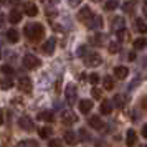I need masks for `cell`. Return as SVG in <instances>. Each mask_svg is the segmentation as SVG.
Here are the masks:
<instances>
[{"instance_id": "6da1fadb", "label": "cell", "mask_w": 147, "mask_h": 147, "mask_svg": "<svg viewBox=\"0 0 147 147\" xmlns=\"http://www.w3.org/2000/svg\"><path fill=\"white\" fill-rule=\"evenodd\" d=\"M25 36H27L28 40L32 41H38L43 38V35H45V27L40 25V23H30L25 27Z\"/></svg>"}, {"instance_id": "7a4b0ae2", "label": "cell", "mask_w": 147, "mask_h": 147, "mask_svg": "<svg viewBox=\"0 0 147 147\" xmlns=\"http://www.w3.org/2000/svg\"><path fill=\"white\" fill-rule=\"evenodd\" d=\"M22 61H23V66L28 68V69H35V68H38L41 65V61L35 55H25Z\"/></svg>"}, {"instance_id": "3957f363", "label": "cell", "mask_w": 147, "mask_h": 147, "mask_svg": "<svg viewBox=\"0 0 147 147\" xmlns=\"http://www.w3.org/2000/svg\"><path fill=\"white\" fill-rule=\"evenodd\" d=\"M93 17L94 15H93V12H91V8L89 7H83L80 10V13H78V20L83 22V23H89Z\"/></svg>"}, {"instance_id": "277c9868", "label": "cell", "mask_w": 147, "mask_h": 147, "mask_svg": "<svg viewBox=\"0 0 147 147\" xmlns=\"http://www.w3.org/2000/svg\"><path fill=\"white\" fill-rule=\"evenodd\" d=\"M65 96H66L68 104L73 106L74 101H76V88H74V84H68L66 89H65Z\"/></svg>"}, {"instance_id": "5b68a950", "label": "cell", "mask_w": 147, "mask_h": 147, "mask_svg": "<svg viewBox=\"0 0 147 147\" xmlns=\"http://www.w3.org/2000/svg\"><path fill=\"white\" fill-rule=\"evenodd\" d=\"M84 63L88 66H99L101 65V56L98 53H88L84 56Z\"/></svg>"}, {"instance_id": "8992f818", "label": "cell", "mask_w": 147, "mask_h": 147, "mask_svg": "<svg viewBox=\"0 0 147 147\" xmlns=\"http://www.w3.org/2000/svg\"><path fill=\"white\" fill-rule=\"evenodd\" d=\"M18 89L23 91V93H30L32 91V81H30V78H27V76L20 78L18 80Z\"/></svg>"}, {"instance_id": "52a82bcc", "label": "cell", "mask_w": 147, "mask_h": 147, "mask_svg": "<svg viewBox=\"0 0 147 147\" xmlns=\"http://www.w3.org/2000/svg\"><path fill=\"white\" fill-rule=\"evenodd\" d=\"M18 126L22 129H25V131H33V122H32V119L28 116H22L18 119Z\"/></svg>"}, {"instance_id": "ba28073f", "label": "cell", "mask_w": 147, "mask_h": 147, "mask_svg": "<svg viewBox=\"0 0 147 147\" xmlns=\"http://www.w3.org/2000/svg\"><path fill=\"white\" fill-rule=\"evenodd\" d=\"M55 48H56V40L50 38V40H47L45 41V45H43V53L45 55H51L55 51Z\"/></svg>"}, {"instance_id": "9c48e42d", "label": "cell", "mask_w": 147, "mask_h": 147, "mask_svg": "<svg viewBox=\"0 0 147 147\" xmlns=\"http://www.w3.org/2000/svg\"><path fill=\"white\" fill-rule=\"evenodd\" d=\"M78 121V117H76V114L74 113H71V111H65L63 113V124H74Z\"/></svg>"}, {"instance_id": "30bf717a", "label": "cell", "mask_w": 147, "mask_h": 147, "mask_svg": "<svg viewBox=\"0 0 147 147\" xmlns=\"http://www.w3.org/2000/svg\"><path fill=\"white\" fill-rule=\"evenodd\" d=\"M93 109V101L91 99H81L80 101V111L83 114H88Z\"/></svg>"}, {"instance_id": "8fae6325", "label": "cell", "mask_w": 147, "mask_h": 147, "mask_svg": "<svg viewBox=\"0 0 147 147\" xmlns=\"http://www.w3.org/2000/svg\"><path fill=\"white\" fill-rule=\"evenodd\" d=\"M136 142H137V136H136V132H134L132 129H129L127 134H126V146L127 147H134Z\"/></svg>"}, {"instance_id": "7c38bea8", "label": "cell", "mask_w": 147, "mask_h": 147, "mask_svg": "<svg viewBox=\"0 0 147 147\" xmlns=\"http://www.w3.org/2000/svg\"><path fill=\"white\" fill-rule=\"evenodd\" d=\"M127 74H129V69L126 66H116L114 68V76L117 78V80H124L127 78Z\"/></svg>"}, {"instance_id": "4fadbf2b", "label": "cell", "mask_w": 147, "mask_h": 147, "mask_svg": "<svg viewBox=\"0 0 147 147\" xmlns=\"http://www.w3.org/2000/svg\"><path fill=\"white\" fill-rule=\"evenodd\" d=\"M88 122H89V126L93 127V129H98V131H99V129H102V121H101L99 116H91Z\"/></svg>"}, {"instance_id": "5bb4252c", "label": "cell", "mask_w": 147, "mask_h": 147, "mask_svg": "<svg viewBox=\"0 0 147 147\" xmlns=\"http://www.w3.org/2000/svg\"><path fill=\"white\" fill-rule=\"evenodd\" d=\"M25 13L28 17H35V15H38V7L35 3H27L25 5Z\"/></svg>"}, {"instance_id": "9a60e30c", "label": "cell", "mask_w": 147, "mask_h": 147, "mask_svg": "<svg viewBox=\"0 0 147 147\" xmlns=\"http://www.w3.org/2000/svg\"><path fill=\"white\" fill-rule=\"evenodd\" d=\"M65 140H66L69 146H74L78 142V137H76V134L73 131H68V132H65Z\"/></svg>"}, {"instance_id": "2e32d148", "label": "cell", "mask_w": 147, "mask_h": 147, "mask_svg": "<svg viewBox=\"0 0 147 147\" xmlns=\"http://www.w3.org/2000/svg\"><path fill=\"white\" fill-rule=\"evenodd\" d=\"M7 38H8L10 43H17V41H18V32H17L15 28H10L7 32Z\"/></svg>"}, {"instance_id": "e0dca14e", "label": "cell", "mask_w": 147, "mask_h": 147, "mask_svg": "<svg viewBox=\"0 0 147 147\" xmlns=\"http://www.w3.org/2000/svg\"><path fill=\"white\" fill-rule=\"evenodd\" d=\"M38 119L40 121H47V122H51V121H53V113H51V111H43V113L38 114Z\"/></svg>"}, {"instance_id": "ac0fdd59", "label": "cell", "mask_w": 147, "mask_h": 147, "mask_svg": "<svg viewBox=\"0 0 147 147\" xmlns=\"http://www.w3.org/2000/svg\"><path fill=\"white\" fill-rule=\"evenodd\" d=\"M136 28H137V32H140V33H146L147 32L146 22L142 20V18H137V20H136Z\"/></svg>"}, {"instance_id": "d6986e66", "label": "cell", "mask_w": 147, "mask_h": 147, "mask_svg": "<svg viewBox=\"0 0 147 147\" xmlns=\"http://www.w3.org/2000/svg\"><path fill=\"white\" fill-rule=\"evenodd\" d=\"M8 20H10V23H18L22 20V13H18L17 10H13V12H10V15H8Z\"/></svg>"}, {"instance_id": "ffe728a7", "label": "cell", "mask_w": 147, "mask_h": 147, "mask_svg": "<svg viewBox=\"0 0 147 147\" xmlns=\"http://www.w3.org/2000/svg\"><path fill=\"white\" fill-rule=\"evenodd\" d=\"M88 25H89V28H99L102 25V20H101V17H93Z\"/></svg>"}, {"instance_id": "44dd1931", "label": "cell", "mask_w": 147, "mask_h": 147, "mask_svg": "<svg viewBox=\"0 0 147 147\" xmlns=\"http://www.w3.org/2000/svg\"><path fill=\"white\" fill-rule=\"evenodd\" d=\"M113 27L116 28V30H122V28H124V18H122V17L114 18L113 20Z\"/></svg>"}, {"instance_id": "7402d4cb", "label": "cell", "mask_w": 147, "mask_h": 147, "mask_svg": "<svg viewBox=\"0 0 147 147\" xmlns=\"http://www.w3.org/2000/svg\"><path fill=\"white\" fill-rule=\"evenodd\" d=\"M114 8H117V0H107L104 3V10H107V12H113Z\"/></svg>"}, {"instance_id": "603a6c76", "label": "cell", "mask_w": 147, "mask_h": 147, "mask_svg": "<svg viewBox=\"0 0 147 147\" xmlns=\"http://www.w3.org/2000/svg\"><path fill=\"white\" fill-rule=\"evenodd\" d=\"M111 111H113L111 102H109V101H104V102L101 104V113L102 114H111Z\"/></svg>"}, {"instance_id": "cb8c5ba5", "label": "cell", "mask_w": 147, "mask_h": 147, "mask_svg": "<svg viewBox=\"0 0 147 147\" xmlns=\"http://www.w3.org/2000/svg\"><path fill=\"white\" fill-rule=\"evenodd\" d=\"M41 139H48L50 136H51V127H41L40 131H38Z\"/></svg>"}, {"instance_id": "d4e9b609", "label": "cell", "mask_w": 147, "mask_h": 147, "mask_svg": "<svg viewBox=\"0 0 147 147\" xmlns=\"http://www.w3.org/2000/svg\"><path fill=\"white\" fill-rule=\"evenodd\" d=\"M147 41L146 38H137V40H134V48L136 50H142V48H146Z\"/></svg>"}, {"instance_id": "484cf974", "label": "cell", "mask_w": 147, "mask_h": 147, "mask_svg": "<svg viewBox=\"0 0 147 147\" xmlns=\"http://www.w3.org/2000/svg\"><path fill=\"white\" fill-rule=\"evenodd\" d=\"M113 88H114V80L111 78V76H106V78H104V89L111 91Z\"/></svg>"}, {"instance_id": "4316f807", "label": "cell", "mask_w": 147, "mask_h": 147, "mask_svg": "<svg viewBox=\"0 0 147 147\" xmlns=\"http://www.w3.org/2000/svg\"><path fill=\"white\" fill-rule=\"evenodd\" d=\"M134 8H136V2H127V3H124V12L126 13H132L134 12Z\"/></svg>"}, {"instance_id": "83f0119b", "label": "cell", "mask_w": 147, "mask_h": 147, "mask_svg": "<svg viewBox=\"0 0 147 147\" xmlns=\"http://www.w3.org/2000/svg\"><path fill=\"white\" fill-rule=\"evenodd\" d=\"M0 88H2V89H10V88H12V80H10V78L2 80L0 81Z\"/></svg>"}, {"instance_id": "f1b7e54d", "label": "cell", "mask_w": 147, "mask_h": 147, "mask_svg": "<svg viewBox=\"0 0 147 147\" xmlns=\"http://www.w3.org/2000/svg\"><path fill=\"white\" fill-rule=\"evenodd\" d=\"M48 147H65V146H63V142L60 139H51L48 142Z\"/></svg>"}, {"instance_id": "f546056e", "label": "cell", "mask_w": 147, "mask_h": 147, "mask_svg": "<svg viewBox=\"0 0 147 147\" xmlns=\"http://www.w3.org/2000/svg\"><path fill=\"white\" fill-rule=\"evenodd\" d=\"M89 83H91V84H98V83H99V76L96 73L89 74Z\"/></svg>"}, {"instance_id": "4dcf8cb0", "label": "cell", "mask_w": 147, "mask_h": 147, "mask_svg": "<svg viewBox=\"0 0 147 147\" xmlns=\"http://www.w3.org/2000/svg\"><path fill=\"white\" fill-rule=\"evenodd\" d=\"M114 102H116V106L117 107H122L124 106V99H122V96H116V98H114Z\"/></svg>"}, {"instance_id": "1f68e13d", "label": "cell", "mask_w": 147, "mask_h": 147, "mask_svg": "<svg viewBox=\"0 0 147 147\" xmlns=\"http://www.w3.org/2000/svg\"><path fill=\"white\" fill-rule=\"evenodd\" d=\"M2 71H3L5 74H8V76H10V74H13V68H10L8 65H5V66L2 68Z\"/></svg>"}, {"instance_id": "d6a6232c", "label": "cell", "mask_w": 147, "mask_h": 147, "mask_svg": "<svg viewBox=\"0 0 147 147\" xmlns=\"http://www.w3.org/2000/svg\"><path fill=\"white\" fill-rule=\"evenodd\" d=\"M93 96L96 98V99H101V96H102V91H101V89H98V88H94V89H93Z\"/></svg>"}, {"instance_id": "836d02e7", "label": "cell", "mask_w": 147, "mask_h": 147, "mask_svg": "<svg viewBox=\"0 0 147 147\" xmlns=\"http://www.w3.org/2000/svg\"><path fill=\"white\" fill-rule=\"evenodd\" d=\"M117 50H119L117 43H111L109 45V53H117Z\"/></svg>"}, {"instance_id": "e575fe53", "label": "cell", "mask_w": 147, "mask_h": 147, "mask_svg": "<svg viewBox=\"0 0 147 147\" xmlns=\"http://www.w3.org/2000/svg\"><path fill=\"white\" fill-rule=\"evenodd\" d=\"M80 2H81V0H69V5H71V7H76Z\"/></svg>"}, {"instance_id": "d590c367", "label": "cell", "mask_w": 147, "mask_h": 147, "mask_svg": "<svg viewBox=\"0 0 147 147\" xmlns=\"http://www.w3.org/2000/svg\"><path fill=\"white\" fill-rule=\"evenodd\" d=\"M142 136L147 139V124H144V127H142Z\"/></svg>"}, {"instance_id": "8d00e7d4", "label": "cell", "mask_w": 147, "mask_h": 147, "mask_svg": "<svg viewBox=\"0 0 147 147\" xmlns=\"http://www.w3.org/2000/svg\"><path fill=\"white\" fill-rule=\"evenodd\" d=\"M94 43H96V45H101V35H98V36H96V38H94Z\"/></svg>"}, {"instance_id": "74e56055", "label": "cell", "mask_w": 147, "mask_h": 147, "mask_svg": "<svg viewBox=\"0 0 147 147\" xmlns=\"http://www.w3.org/2000/svg\"><path fill=\"white\" fill-rule=\"evenodd\" d=\"M127 58H129L131 61H134V60H136V53H129V56H127Z\"/></svg>"}, {"instance_id": "f35d334b", "label": "cell", "mask_w": 147, "mask_h": 147, "mask_svg": "<svg viewBox=\"0 0 147 147\" xmlns=\"http://www.w3.org/2000/svg\"><path fill=\"white\" fill-rule=\"evenodd\" d=\"M142 107H146V109H147V98H144V99H142Z\"/></svg>"}, {"instance_id": "ab89813d", "label": "cell", "mask_w": 147, "mask_h": 147, "mask_svg": "<svg viewBox=\"0 0 147 147\" xmlns=\"http://www.w3.org/2000/svg\"><path fill=\"white\" fill-rule=\"evenodd\" d=\"M142 8H144V13L147 15V0H144V7H142Z\"/></svg>"}, {"instance_id": "60d3db41", "label": "cell", "mask_w": 147, "mask_h": 147, "mask_svg": "<svg viewBox=\"0 0 147 147\" xmlns=\"http://www.w3.org/2000/svg\"><path fill=\"white\" fill-rule=\"evenodd\" d=\"M0 124H3V111H0Z\"/></svg>"}, {"instance_id": "b9f144b4", "label": "cell", "mask_w": 147, "mask_h": 147, "mask_svg": "<svg viewBox=\"0 0 147 147\" xmlns=\"http://www.w3.org/2000/svg\"><path fill=\"white\" fill-rule=\"evenodd\" d=\"M3 2H5V0H0V5H2V3H3Z\"/></svg>"}, {"instance_id": "7bdbcfd3", "label": "cell", "mask_w": 147, "mask_h": 147, "mask_svg": "<svg viewBox=\"0 0 147 147\" xmlns=\"http://www.w3.org/2000/svg\"><path fill=\"white\" fill-rule=\"evenodd\" d=\"M0 56H2V51H0Z\"/></svg>"}]
</instances>
